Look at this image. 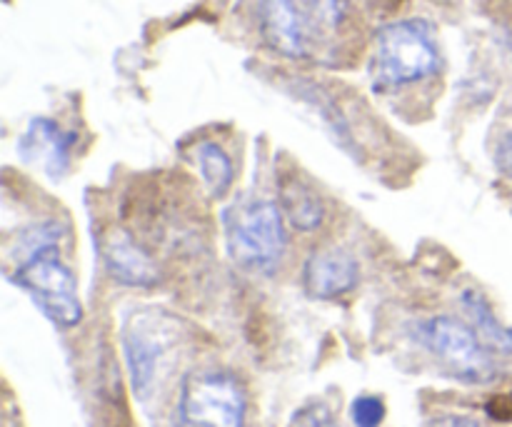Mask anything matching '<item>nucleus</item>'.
Returning <instances> with one entry per match:
<instances>
[{
    "label": "nucleus",
    "mask_w": 512,
    "mask_h": 427,
    "mask_svg": "<svg viewBox=\"0 0 512 427\" xmlns=\"http://www.w3.org/2000/svg\"><path fill=\"white\" fill-rule=\"evenodd\" d=\"M348 15V0H263L260 28L275 53L320 60L333 50Z\"/></svg>",
    "instance_id": "f257e3e1"
},
{
    "label": "nucleus",
    "mask_w": 512,
    "mask_h": 427,
    "mask_svg": "<svg viewBox=\"0 0 512 427\" xmlns=\"http://www.w3.org/2000/svg\"><path fill=\"white\" fill-rule=\"evenodd\" d=\"M440 68V50L433 30L420 20H400L375 35L370 73L378 88L418 83Z\"/></svg>",
    "instance_id": "f03ea898"
},
{
    "label": "nucleus",
    "mask_w": 512,
    "mask_h": 427,
    "mask_svg": "<svg viewBox=\"0 0 512 427\" xmlns=\"http://www.w3.org/2000/svg\"><path fill=\"white\" fill-rule=\"evenodd\" d=\"M228 253L240 268L255 273H273L283 258V215L273 200H238L225 210Z\"/></svg>",
    "instance_id": "7ed1b4c3"
},
{
    "label": "nucleus",
    "mask_w": 512,
    "mask_h": 427,
    "mask_svg": "<svg viewBox=\"0 0 512 427\" xmlns=\"http://www.w3.org/2000/svg\"><path fill=\"white\" fill-rule=\"evenodd\" d=\"M418 340L455 375L465 383L483 385L498 375L490 348L478 338L473 325L450 315H435L418 325Z\"/></svg>",
    "instance_id": "20e7f679"
},
{
    "label": "nucleus",
    "mask_w": 512,
    "mask_h": 427,
    "mask_svg": "<svg viewBox=\"0 0 512 427\" xmlns=\"http://www.w3.org/2000/svg\"><path fill=\"white\" fill-rule=\"evenodd\" d=\"M178 413L188 427H243V385L225 370H195L183 380Z\"/></svg>",
    "instance_id": "39448f33"
},
{
    "label": "nucleus",
    "mask_w": 512,
    "mask_h": 427,
    "mask_svg": "<svg viewBox=\"0 0 512 427\" xmlns=\"http://www.w3.org/2000/svg\"><path fill=\"white\" fill-rule=\"evenodd\" d=\"M15 283L30 293L40 310L60 328H75L83 320V303L78 298V283L55 248L40 250L18 265Z\"/></svg>",
    "instance_id": "423d86ee"
},
{
    "label": "nucleus",
    "mask_w": 512,
    "mask_h": 427,
    "mask_svg": "<svg viewBox=\"0 0 512 427\" xmlns=\"http://www.w3.org/2000/svg\"><path fill=\"white\" fill-rule=\"evenodd\" d=\"M358 260L340 248L315 250L303 268L305 293L315 300H335L358 285Z\"/></svg>",
    "instance_id": "0eeeda50"
},
{
    "label": "nucleus",
    "mask_w": 512,
    "mask_h": 427,
    "mask_svg": "<svg viewBox=\"0 0 512 427\" xmlns=\"http://www.w3.org/2000/svg\"><path fill=\"white\" fill-rule=\"evenodd\" d=\"M105 270L110 278L128 288H153L160 280V270L155 260L130 238L125 230H113L100 245Z\"/></svg>",
    "instance_id": "6e6552de"
},
{
    "label": "nucleus",
    "mask_w": 512,
    "mask_h": 427,
    "mask_svg": "<svg viewBox=\"0 0 512 427\" xmlns=\"http://www.w3.org/2000/svg\"><path fill=\"white\" fill-rule=\"evenodd\" d=\"M73 145L75 135L60 128L55 120L35 118L20 138L18 153L28 165H40L50 178H60L70 165Z\"/></svg>",
    "instance_id": "1a4fd4ad"
},
{
    "label": "nucleus",
    "mask_w": 512,
    "mask_h": 427,
    "mask_svg": "<svg viewBox=\"0 0 512 427\" xmlns=\"http://www.w3.org/2000/svg\"><path fill=\"white\" fill-rule=\"evenodd\" d=\"M123 345L135 393L145 398L153 388L158 360L165 353L163 335H160V328H155L153 323H148V318L140 315L138 320H128V325H125Z\"/></svg>",
    "instance_id": "9d476101"
},
{
    "label": "nucleus",
    "mask_w": 512,
    "mask_h": 427,
    "mask_svg": "<svg viewBox=\"0 0 512 427\" xmlns=\"http://www.w3.org/2000/svg\"><path fill=\"white\" fill-rule=\"evenodd\" d=\"M280 193V210L288 215L290 225L303 233H310V230L320 228L325 218V208L320 195L310 188L308 183L298 178L283 180V185L278 188Z\"/></svg>",
    "instance_id": "9b49d317"
},
{
    "label": "nucleus",
    "mask_w": 512,
    "mask_h": 427,
    "mask_svg": "<svg viewBox=\"0 0 512 427\" xmlns=\"http://www.w3.org/2000/svg\"><path fill=\"white\" fill-rule=\"evenodd\" d=\"M460 303H463L465 315L473 323V330L478 333V338L488 345L490 350L503 355H512V328L503 325L495 315V310L490 308L488 300L483 298V293L468 288L460 295Z\"/></svg>",
    "instance_id": "f8f14e48"
},
{
    "label": "nucleus",
    "mask_w": 512,
    "mask_h": 427,
    "mask_svg": "<svg viewBox=\"0 0 512 427\" xmlns=\"http://www.w3.org/2000/svg\"><path fill=\"white\" fill-rule=\"evenodd\" d=\"M198 170L203 175L205 188L210 190L213 198H223L235 180V170L228 153L215 143L198 145Z\"/></svg>",
    "instance_id": "ddd939ff"
},
{
    "label": "nucleus",
    "mask_w": 512,
    "mask_h": 427,
    "mask_svg": "<svg viewBox=\"0 0 512 427\" xmlns=\"http://www.w3.org/2000/svg\"><path fill=\"white\" fill-rule=\"evenodd\" d=\"M350 418L355 427H380L385 420V403L375 395H360L350 405Z\"/></svg>",
    "instance_id": "4468645a"
},
{
    "label": "nucleus",
    "mask_w": 512,
    "mask_h": 427,
    "mask_svg": "<svg viewBox=\"0 0 512 427\" xmlns=\"http://www.w3.org/2000/svg\"><path fill=\"white\" fill-rule=\"evenodd\" d=\"M495 165H498L500 173L512 178V130L500 135L498 148H495Z\"/></svg>",
    "instance_id": "2eb2a0df"
},
{
    "label": "nucleus",
    "mask_w": 512,
    "mask_h": 427,
    "mask_svg": "<svg viewBox=\"0 0 512 427\" xmlns=\"http://www.w3.org/2000/svg\"><path fill=\"white\" fill-rule=\"evenodd\" d=\"M448 427H478V423L470 418H448Z\"/></svg>",
    "instance_id": "dca6fc26"
},
{
    "label": "nucleus",
    "mask_w": 512,
    "mask_h": 427,
    "mask_svg": "<svg viewBox=\"0 0 512 427\" xmlns=\"http://www.w3.org/2000/svg\"><path fill=\"white\" fill-rule=\"evenodd\" d=\"M313 427H338V425H335L333 420H330L328 415L323 413V415H320V418H315V420H313Z\"/></svg>",
    "instance_id": "f3484780"
}]
</instances>
